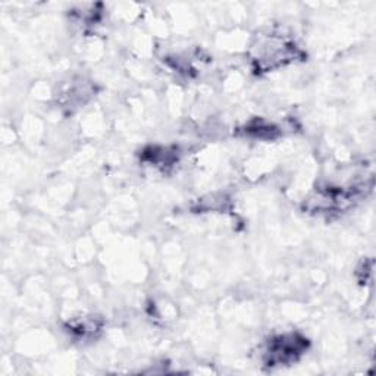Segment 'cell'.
<instances>
[{
  "instance_id": "1",
  "label": "cell",
  "mask_w": 376,
  "mask_h": 376,
  "mask_svg": "<svg viewBox=\"0 0 376 376\" xmlns=\"http://www.w3.org/2000/svg\"><path fill=\"white\" fill-rule=\"evenodd\" d=\"M303 58L304 52L296 40L281 33L259 36L250 49V61L257 74L276 71Z\"/></svg>"
},
{
  "instance_id": "4",
  "label": "cell",
  "mask_w": 376,
  "mask_h": 376,
  "mask_svg": "<svg viewBox=\"0 0 376 376\" xmlns=\"http://www.w3.org/2000/svg\"><path fill=\"white\" fill-rule=\"evenodd\" d=\"M143 160L156 168H170L178 160V151L170 147H149L143 151Z\"/></svg>"
},
{
  "instance_id": "2",
  "label": "cell",
  "mask_w": 376,
  "mask_h": 376,
  "mask_svg": "<svg viewBox=\"0 0 376 376\" xmlns=\"http://www.w3.org/2000/svg\"><path fill=\"white\" fill-rule=\"evenodd\" d=\"M309 340L299 332H284L269 338L263 350V363L269 368L287 366L308 352Z\"/></svg>"
},
{
  "instance_id": "3",
  "label": "cell",
  "mask_w": 376,
  "mask_h": 376,
  "mask_svg": "<svg viewBox=\"0 0 376 376\" xmlns=\"http://www.w3.org/2000/svg\"><path fill=\"white\" fill-rule=\"evenodd\" d=\"M241 131L246 134V137L255 138V140H273L280 134V128L273 122L259 118L247 122Z\"/></svg>"
},
{
  "instance_id": "5",
  "label": "cell",
  "mask_w": 376,
  "mask_h": 376,
  "mask_svg": "<svg viewBox=\"0 0 376 376\" xmlns=\"http://www.w3.org/2000/svg\"><path fill=\"white\" fill-rule=\"evenodd\" d=\"M102 328V324L97 322L94 317H82V319H75L73 322L68 324V331L73 333V336L78 338H90L94 337L96 332H99Z\"/></svg>"
}]
</instances>
